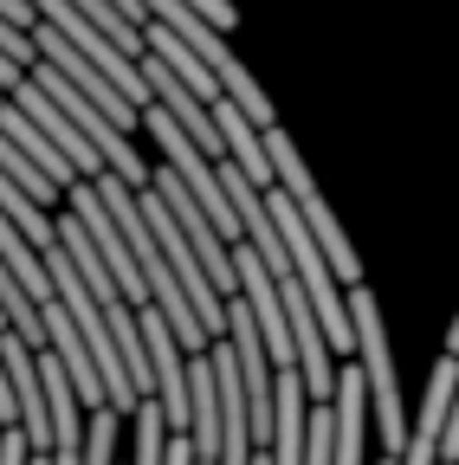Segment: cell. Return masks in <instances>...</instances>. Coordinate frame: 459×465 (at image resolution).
<instances>
[{"label": "cell", "mask_w": 459, "mask_h": 465, "mask_svg": "<svg viewBox=\"0 0 459 465\" xmlns=\"http://www.w3.org/2000/svg\"><path fill=\"white\" fill-rule=\"evenodd\" d=\"M143 39H149V52H155V58H162V65H168V72H175V78H182V84H188V91H195L201 104H214V97H226V91H220V78H214V65H207V58H201V52H188V45H182L175 33H168L162 20H143Z\"/></svg>", "instance_id": "6"}, {"label": "cell", "mask_w": 459, "mask_h": 465, "mask_svg": "<svg viewBox=\"0 0 459 465\" xmlns=\"http://www.w3.org/2000/svg\"><path fill=\"white\" fill-rule=\"evenodd\" d=\"M14 104H20V110L33 116L39 130H45V143L59 149V155H65V162H72V168L85 174V182H91V174H104V155L91 149V136H85V130L72 124V116H65L59 104H52V97H45L39 84H33V78H20V84H14Z\"/></svg>", "instance_id": "5"}, {"label": "cell", "mask_w": 459, "mask_h": 465, "mask_svg": "<svg viewBox=\"0 0 459 465\" xmlns=\"http://www.w3.org/2000/svg\"><path fill=\"white\" fill-rule=\"evenodd\" d=\"M26 78V65H20V58H7V52H0V91H14Z\"/></svg>", "instance_id": "11"}, {"label": "cell", "mask_w": 459, "mask_h": 465, "mask_svg": "<svg viewBox=\"0 0 459 465\" xmlns=\"http://www.w3.org/2000/svg\"><path fill=\"white\" fill-rule=\"evenodd\" d=\"M207 110H214V130H220L226 162H240V174H246V182H253L259 194H272V188H278V168H272V155H265V130L253 124V116H246L234 97H214Z\"/></svg>", "instance_id": "4"}, {"label": "cell", "mask_w": 459, "mask_h": 465, "mask_svg": "<svg viewBox=\"0 0 459 465\" xmlns=\"http://www.w3.org/2000/svg\"><path fill=\"white\" fill-rule=\"evenodd\" d=\"M343 304H350V330H356V362H363V388H369L375 440L401 459V452H408V414H401V381H394V356H388L382 304H375L369 284H350V291H343Z\"/></svg>", "instance_id": "2"}, {"label": "cell", "mask_w": 459, "mask_h": 465, "mask_svg": "<svg viewBox=\"0 0 459 465\" xmlns=\"http://www.w3.org/2000/svg\"><path fill=\"white\" fill-rule=\"evenodd\" d=\"M0 330H7V311H0Z\"/></svg>", "instance_id": "13"}, {"label": "cell", "mask_w": 459, "mask_h": 465, "mask_svg": "<svg viewBox=\"0 0 459 465\" xmlns=\"http://www.w3.org/2000/svg\"><path fill=\"white\" fill-rule=\"evenodd\" d=\"M117 427H124V414L110 401L85 414V465H117Z\"/></svg>", "instance_id": "9"}, {"label": "cell", "mask_w": 459, "mask_h": 465, "mask_svg": "<svg viewBox=\"0 0 459 465\" xmlns=\"http://www.w3.org/2000/svg\"><path fill=\"white\" fill-rule=\"evenodd\" d=\"M265 155H272V168H278V188H284V201L298 207V220L311 226V240L324 246V259H330V272L343 278V284H363V265H356V246L343 240V226H336V213H330V201H324V188L311 182V168H304V155H298V143L284 136V130H265Z\"/></svg>", "instance_id": "3"}, {"label": "cell", "mask_w": 459, "mask_h": 465, "mask_svg": "<svg viewBox=\"0 0 459 465\" xmlns=\"http://www.w3.org/2000/svg\"><path fill=\"white\" fill-rule=\"evenodd\" d=\"M265 213H272V226H278V240H284V259L298 265V278H304V291H311V311H317V330H324V342H330V356H336V362L356 356V330H350V304H343V278L330 272L324 246L311 240V226L298 220V207L284 201V188L265 194Z\"/></svg>", "instance_id": "1"}, {"label": "cell", "mask_w": 459, "mask_h": 465, "mask_svg": "<svg viewBox=\"0 0 459 465\" xmlns=\"http://www.w3.org/2000/svg\"><path fill=\"white\" fill-rule=\"evenodd\" d=\"M188 7H195L201 20H214L220 33H226V26H234V20H240V7H234V0H188Z\"/></svg>", "instance_id": "10"}, {"label": "cell", "mask_w": 459, "mask_h": 465, "mask_svg": "<svg viewBox=\"0 0 459 465\" xmlns=\"http://www.w3.org/2000/svg\"><path fill=\"white\" fill-rule=\"evenodd\" d=\"M446 356H459V317H453V330H446Z\"/></svg>", "instance_id": "12"}, {"label": "cell", "mask_w": 459, "mask_h": 465, "mask_svg": "<svg viewBox=\"0 0 459 465\" xmlns=\"http://www.w3.org/2000/svg\"><path fill=\"white\" fill-rule=\"evenodd\" d=\"M0 311H7V330H20L33 349H45V317H39V304L26 298V284L14 278L7 259H0Z\"/></svg>", "instance_id": "7"}, {"label": "cell", "mask_w": 459, "mask_h": 465, "mask_svg": "<svg viewBox=\"0 0 459 465\" xmlns=\"http://www.w3.org/2000/svg\"><path fill=\"white\" fill-rule=\"evenodd\" d=\"M72 7H78V14H85V20H91L104 39H117L130 58H143V45H149V39H143V26H136V20L117 7V0H72Z\"/></svg>", "instance_id": "8"}]
</instances>
